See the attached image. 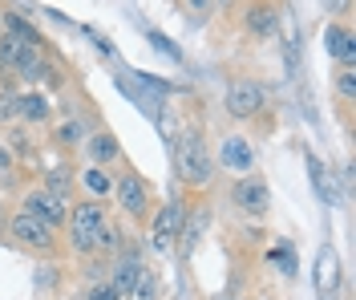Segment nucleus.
<instances>
[{
    "label": "nucleus",
    "instance_id": "obj_1",
    "mask_svg": "<svg viewBox=\"0 0 356 300\" xmlns=\"http://www.w3.org/2000/svg\"><path fill=\"white\" fill-rule=\"evenodd\" d=\"M69 235L77 252H93V248H113V228L106 219L102 203H77L69 211Z\"/></svg>",
    "mask_w": 356,
    "mask_h": 300
},
{
    "label": "nucleus",
    "instance_id": "obj_2",
    "mask_svg": "<svg viewBox=\"0 0 356 300\" xmlns=\"http://www.w3.org/2000/svg\"><path fill=\"white\" fill-rule=\"evenodd\" d=\"M175 166H178V175H182V183H191V187H207L211 179H215V162H211V155H207L199 130H182V134H178Z\"/></svg>",
    "mask_w": 356,
    "mask_h": 300
},
{
    "label": "nucleus",
    "instance_id": "obj_30",
    "mask_svg": "<svg viewBox=\"0 0 356 300\" xmlns=\"http://www.w3.org/2000/svg\"><path fill=\"white\" fill-rule=\"evenodd\" d=\"M324 8H328L332 17H348V13H353V0H324Z\"/></svg>",
    "mask_w": 356,
    "mask_h": 300
},
{
    "label": "nucleus",
    "instance_id": "obj_26",
    "mask_svg": "<svg viewBox=\"0 0 356 300\" xmlns=\"http://www.w3.org/2000/svg\"><path fill=\"white\" fill-rule=\"evenodd\" d=\"M146 41H150V45H154L158 53H166V57H170V61H182V49H178L175 41H170V37H162V33H150V37H146Z\"/></svg>",
    "mask_w": 356,
    "mask_h": 300
},
{
    "label": "nucleus",
    "instance_id": "obj_33",
    "mask_svg": "<svg viewBox=\"0 0 356 300\" xmlns=\"http://www.w3.org/2000/svg\"><path fill=\"white\" fill-rule=\"evenodd\" d=\"M215 8H231V0H215Z\"/></svg>",
    "mask_w": 356,
    "mask_h": 300
},
{
    "label": "nucleus",
    "instance_id": "obj_15",
    "mask_svg": "<svg viewBox=\"0 0 356 300\" xmlns=\"http://www.w3.org/2000/svg\"><path fill=\"white\" fill-rule=\"evenodd\" d=\"M142 268H146V264H142L138 255H126V260H118V272H113V288H118V297H126V292H130V284L142 276Z\"/></svg>",
    "mask_w": 356,
    "mask_h": 300
},
{
    "label": "nucleus",
    "instance_id": "obj_9",
    "mask_svg": "<svg viewBox=\"0 0 356 300\" xmlns=\"http://www.w3.org/2000/svg\"><path fill=\"white\" fill-rule=\"evenodd\" d=\"M24 211L33 215V219H41V223H49V228H61L65 223V203H57L49 191H33L29 199H24Z\"/></svg>",
    "mask_w": 356,
    "mask_h": 300
},
{
    "label": "nucleus",
    "instance_id": "obj_8",
    "mask_svg": "<svg viewBox=\"0 0 356 300\" xmlns=\"http://www.w3.org/2000/svg\"><path fill=\"white\" fill-rule=\"evenodd\" d=\"M247 33L251 37H264L271 41L275 33H280V13H275V4H267V0H255V4H247Z\"/></svg>",
    "mask_w": 356,
    "mask_h": 300
},
{
    "label": "nucleus",
    "instance_id": "obj_25",
    "mask_svg": "<svg viewBox=\"0 0 356 300\" xmlns=\"http://www.w3.org/2000/svg\"><path fill=\"white\" fill-rule=\"evenodd\" d=\"M336 90H340V97H344V102H353V97H356V70H353V65H344V70H340V77H336Z\"/></svg>",
    "mask_w": 356,
    "mask_h": 300
},
{
    "label": "nucleus",
    "instance_id": "obj_16",
    "mask_svg": "<svg viewBox=\"0 0 356 300\" xmlns=\"http://www.w3.org/2000/svg\"><path fill=\"white\" fill-rule=\"evenodd\" d=\"M308 175H312V187H316V195L324 199V203H336V191H332V179H328V166L308 155Z\"/></svg>",
    "mask_w": 356,
    "mask_h": 300
},
{
    "label": "nucleus",
    "instance_id": "obj_28",
    "mask_svg": "<svg viewBox=\"0 0 356 300\" xmlns=\"http://www.w3.org/2000/svg\"><path fill=\"white\" fill-rule=\"evenodd\" d=\"M86 300H122V297H118V288H113V284H93Z\"/></svg>",
    "mask_w": 356,
    "mask_h": 300
},
{
    "label": "nucleus",
    "instance_id": "obj_3",
    "mask_svg": "<svg viewBox=\"0 0 356 300\" xmlns=\"http://www.w3.org/2000/svg\"><path fill=\"white\" fill-rule=\"evenodd\" d=\"M222 106H227V114L231 118H255L267 106V90L259 86V81H251V77H239V81L227 86Z\"/></svg>",
    "mask_w": 356,
    "mask_h": 300
},
{
    "label": "nucleus",
    "instance_id": "obj_27",
    "mask_svg": "<svg viewBox=\"0 0 356 300\" xmlns=\"http://www.w3.org/2000/svg\"><path fill=\"white\" fill-rule=\"evenodd\" d=\"M182 4H186L191 21H207V17H211V8H215V0H182Z\"/></svg>",
    "mask_w": 356,
    "mask_h": 300
},
{
    "label": "nucleus",
    "instance_id": "obj_5",
    "mask_svg": "<svg viewBox=\"0 0 356 300\" xmlns=\"http://www.w3.org/2000/svg\"><path fill=\"white\" fill-rule=\"evenodd\" d=\"M312 284H316V297H320V300H332L336 288H340V255H336V248H328V244L316 252Z\"/></svg>",
    "mask_w": 356,
    "mask_h": 300
},
{
    "label": "nucleus",
    "instance_id": "obj_10",
    "mask_svg": "<svg viewBox=\"0 0 356 300\" xmlns=\"http://www.w3.org/2000/svg\"><path fill=\"white\" fill-rule=\"evenodd\" d=\"M113 191H118V203H122V211H126V215H134V219H138V215H146L150 195H146V183H142V179L126 175V179L113 187Z\"/></svg>",
    "mask_w": 356,
    "mask_h": 300
},
{
    "label": "nucleus",
    "instance_id": "obj_20",
    "mask_svg": "<svg viewBox=\"0 0 356 300\" xmlns=\"http://www.w3.org/2000/svg\"><path fill=\"white\" fill-rule=\"evenodd\" d=\"M89 155H93L97 166H102V162H113V159H118V139L106 134V130H102V134H93V139H89Z\"/></svg>",
    "mask_w": 356,
    "mask_h": 300
},
{
    "label": "nucleus",
    "instance_id": "obj_7",
    "mask_svg": "<svg viewBox=\"0 0 356 300\" xmlns=\"http://www.w3.org/2000/svg\"><path fill=\"white\" fill-rule=\"evenodd\" d=\"M231 199H235L247 215H264V211L271 207V191H267L264 179H239L235 191H231Z\"/></svg>",
    "mask_w": 356,
    "mask_h": 300
},
{
    "label": "nucleus",
    "instance_id": "obj_4",
    "mask_svg": "<svg viewBox=\"0 0 356 300\" xmlns=\"http://www.w3.org/2000/svg\"><path fill=\"white\" fill-rule=\"evenodd\" d=\"M8 231H13V239H17L21 248H33V252H49V248H53V228L41 223V219H33L29 211H21V215L8 223Z\"/></svg>",
    "mask_w": 356,
    "mask_h": 300
},
{
    "label": "nucleus",
    "instance_id": "obj_31",
    "mask_svg": "<svg viewBox=\"0 0 356 300\" xmlns=\"http://www.w3.org/2000/svg\"><path fill=\"white\" fill-rule=\"evenodd\" d=\"M271 260H275V264H284V272H288V276L296 272V260L288 255V248H275V252H271Z\"/></svg>",
    "mask_w": 356,
    "mask_h": 300
},
{
    "label": "nucleus",
    "instance_id": "obj_6",
    "mask_svg": "<svg viewBox=\"0 0 356 300\" xmlns=\"http://www.w3.org/2000/svg\"><path fill=\"white\" fill-rule=\"evenodd\" d=\"M182 219H186V207L182 203H166V207L154 215V231H150V239H154V248L158 252H166L170 244H175V235H178V228H182Z\"/></svg>",
    "mask_w": 356,
    "mask_h": 300
},
{
    "label": "nucleus",
    "instance_id": "obj_32",
    "mask_svg": "<svg viewBox=\"0 0 356 300\" xmlns=\"http://www.w3.org/2000/svg\"><path fill=\"white\" fill-rule=\"evenodd\" d=\"M8 166H13V155H8V150L0 146V171H8Z\"/></svg>",
    "mask_w": 356,
    "mask_h": 300
},
{
    "label": "nucleus",
    "instance_id": "obj_12",
    "mask_svg": "<svg viewBox=\"0 0 356 300\" xmlns=\"http://www.w3.org/2000/svg\"><path fill=\"white\" fill-rule=\"evenodd\" d=\"M17 70H21L24 81H57L53 65H49V61L41 57V49H37V45L24 49V57H21V65H17Z\"/></svg>",
    "mask_w": 356,
    "mask_h": 300
},
{
    "label": "nucleus",
    "instance_id": "obj_23",
    "mask_svg": "<svg viewBox=\"0 0 356 300\" xmlns=\"http://www.w3.org/2000/svg\"><path fill=\"white\" fill-rule=\"evenodd\" d=\"M86 187H89V191H93V195H102V199H106V195H110V191H113L110 175H106L102 166H93V171H86Z\"/></svg>",
    "mask_w": 356,
    "mask_h": 300
},
{
    "label": "nucleus",
    "instance_id": "obj_29",
    "mask_svg": "<svg viewBox=\"0 0 356 300\" xmlns=\"http://www.w3.org/2000/svg\"><path fill=\"white\" fill-rule=\"evenodd\" d=\"M77 139H81V126H77V122H65V126L57 130V142H65V146H73Z\"/></svg>",
    "mask_w": 356,
    "mask_h": 300
},
{
    "label": "nucleus",
    "instance_id": "obj_22",
    "mask_svg": "<svg viewBox=\"0 0 356 300\" xmlns=\"http://www.w3.org/2000/svg\"><path fill=\"white\" fill-rule=\"evenodd\" d=\"M154 297H158V280H154V272H150V268H142V276L134 280L130 292H126L122 300H154Z\"/></svg>",
    "mask_w": 356,
    "mask_h": 300
},
{
    "label": "nucleus",
    "instance_id": "obj_24",
    "mask_svg": "<svg viewBox=\"0 0 356 300\" xmlns=\"http://www.w3.org/2000/svg\"><path fill=\"white\" fill-rule=\"evenodd\" d=\"M13 118H21V93L4 90L0 93V122H13Z\"/></svg>",
    "mask_w": 356,
    "mask_h": 300
},
{
    "label": "nucleus",
    "instance_id": "obj_13",
    "mask_svg": "<svg viewBox=\"0 0 356 300\" xmlns=\"http://www.w3.org/2000/svg\"><path fill=\"white\" fill-rule=\"evenodd\" d=\"M222 166H231V171H251V162H255V155H251V146H247L243 139H227L222 142Z\"/></svg>",
    "mask_w": 356,
    "mask_h": 300
},
{
    "label": "nucleus",
    "instance_id": "obj_11",
    "mask_svg": "<svg viewBox=\"0 0 356 300\" xmlns=\"http://www.w3.org/2000/svg\"><path fill=\"white\" fill-rule=\"evenodd\" d=\"M324 49H328V57H340L344 65H353V57H356L353 33L340 29V24H328V29H324Z\"/></svg>",
    "mask_w": 356,
    "mask_h": 300
},
{
    "label": "nucleus",
    "instance_id": "obj_14",
    "mask_svg": "<svg viewBox=\"0 0 356 300\" xmlns=\"http://www.w3.org/2000/svg\"><path fill=\"white\" fill-rule=\"evenodd\" d=\"M44 191H49L57 203H69V195H73V175H69V166H53V171L44 175Z\"/></svg>",
    "mask_w": 356,
    "mask_h": 300
},
{
    "label": "nucleus",
    "instance_id": "obj_19",
    "mask_svg": "<svg viewBox=\"0 0 356 300\" xmlns=\"http://www.w3.org/2000/svg\"><path fill=\"white\" fill-rule=\"evenodd\" d=\"M24 41L21 37H13V33H0V70H8V65H13V70H17V65H21V57H24Z\"/></svg>",
    "mask_w": 356,
    "mask_h": 300
},
{
    "label": "nucleus",
    "instance_id": "obj_17",
    "mask_svg": "<svg viewBox=\"0 0 356 300\" xmlns=\"http://www.w3.org/2000/svg\"><path fill=\"white\" fill-rule=\"evenodd\" d=\"M4 33H13V37H21L24 45H37V49H41V41H44L41 33L24 21V17H17V13H4Z\"/></svg>",
    "mask_w": 356,
    "mask_h": 300
},
{
    "label": "nucleus",
    "instance_id": "obj_18",
    "mask_svg": "<svg viewBox=\"0 0 356 300\" xmlns=\"http://www.w3.org/2000/svg\"><path fill=\"white\" fill-rule=\"evenodd\" d=\"M202 223H207V211H199V215H186V228H178V235H182V244H178L182 260H191V252H195V239L202 235Z\"/></svg>",
    "mask_w": 356,
    "mask_h": 300
},
{
    "label": "nucleus",
    "instance_id": "obj_21",
    "mask_svg": "<svg viewBox=\"0 0 356 300\" xmlns=\"http://www.w3.org/2000/svg\"><path fill=\"white\" fill-rule=\"evenodd\" d=\"M49 114H53V106L44 102L41 93H24L21 97V118L24 122H44Z\"/></svg>",
    "mask_w": 356,
    "mask_h": 300
}]
</instances>
